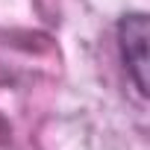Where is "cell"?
<instances>
[{
	"instance_id": "1",
	"label": "cell",
	"mask_w": 150,
	"mask_h": 150,
	"mask_svg": "<svg viewBox=\"0 0 150 150\" xmlns=\"http://www.w3.org/2000/svg\"><path fill=\"white\" fill-rule=\"evenodd\" d=\"M118 50L121 62L127 68V77L138 88L141 97H147V15L129 12L118 21Z\"/></svg>"
}]
</instances>
